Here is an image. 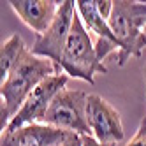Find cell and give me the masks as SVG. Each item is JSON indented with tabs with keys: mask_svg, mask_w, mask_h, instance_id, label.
I'll list each match as a JSON object with an SVG mask.
<instances>
[{
	"mask_svg": "<svg viewBox=\"0 0 146 146\" xmlns=\"http://www.w3.org/2000/svg\"><path fill=\"white\" fill-rule=\"evenodd\" d=\"M58 74L51 60L35 56L30 49L25 51L5 81L0 83V129L5 130L11 120L21 109L23 102L46 78Z\"/></svg>",
	"mask_w": 146,
	"mask_h": 146,
	"instance_id": "1",
	"label": "cell"
},
{
	"mask_svg": "<svg viewBox=\"0 0 146 146\" xmlns=\"http://www.w3.org/2000/svg\"><path fill=\"white\" fill-rule=\"evenodd\" d=\"M60 70L69 78L83 79L90 85H93V81H95L93 74H97V72L106 74L108 72V67L97 56L95 44L92 42V37L83 25L78 11L74 16V21H72L70 35L67 39L64 55L60 60Z\"/></svg>",
	"mask_w": 146,
	"mask_h": 146,
	"instance_id": "2",
	"label": "cell"
},
{
	"mask_svg": "<svg viewBox=\"0 0 146 146\" xmlns=\"http://www.w3.org/2000/svg\"><path fill=\"white\" fill-rule=\"evenodd\" d=\"M108 23L120 44L118 65L123 67L130 56H141V32L146 23V2L116 0Z\"/></svg>",
	"mask_w": 146,
	"mask_h": 146,
	"instance_id": "3",
	"label": "cell"
},
{
	"mask_svg": "<svg viewBox=\"0 0 146 146\" xmlns=\"http://www.w3.org/2000/svg\"><path fill=\"white\" fill-rule=\"evenodd\" d=\"M88 95L81 90H62L53 99L44 116V123L78 135L92 134L86 120Z\"/></svg>",
	"mask_w": 146,
	"mask_h": 146,
	"instance_id": "4",
	"label": "cell"
},
{
	"mask_svg": "<svg viewBox=\"0 0 146 146\" xmlns=\"http://www.w3.org/2000/svg\"><path fill=\"white\" fill-rule=\"evenodd\" d=\"M74 16H76V4L74 2H70V0L60 2L53 23L49 25V28L42 35H35V40H34L32 48H30V51L35 56L48 58L53 62L58 74H64L60 70V60H62V55H64L67 39L70 35Z\"/></svg>",
	"mask_w": 146,
	"mask_h": 146,
	"instance_id": "5",
	"label": "cell"
},
{
	"mask_svg": "<svg viewBox=\"0 0 146 146\" xmlns=\"http://www.w3.org/2000/svg\"><path fill=\"white\" fill-rule=\"evenodd\" d=\"M67 81H69L67 74H55V76L46 78L27 97L21 109L11 120V123L7 125L5 130L11 132V130H16L19 127H23V125H28V123H44V116L51 106V102H53V99L62 90H65Z\"/></svg>",
	"mask_w": 146,
	"mask_h": 146,
	"instance_id": "6",
	"label": "cell"
},
{
	"mask_svg": "<svg viewBox=\"0 0 146 146\" xmlns=\"http://www.w3.org/2000/svg\"><path fill=\"white\" fill-rule=\"evenodd\" d=\"M86 120L92 135L99 143L113 146L125 137L120 113L97 93H90L86 100Z\"/></svg>",
	"mask_w": 146,
	"mask_h": 146,
	"instance_id": "7",
	"label": "cell"
},
{
	"mask_svg": "<svg viewBox=\"0 0 146 146\" xmlns=\"http://www.w3.org/2000/svg\"><path fill=\"white\" fill-rule=\"evenodd\" d=\"M70 132L46 123H28L16 130H4L0 146H60Z\"/></svg>",
	"mask_w": 146,
	"mask_h": 146,
	"instance_id": "8",
	"label": "cell"
},
{
	"mask_svg": "<svg viewBox=\"0 0 146 146\" xmlns=\"http://www.w3.org/2000/svg\"><path fill=\"white\" fill-rule=\"evenodd\" d=\"M7 4L35 35H42L49 28L60 5L55 0H9Z\"/></svg>",
	"mask_w": 146,
	"mask_h": 146,
	"instance_id": "9",
	"label": "cell"
},
{
	"mask_svg": "<svg viewBox=\"0 0 146 146\" xmlns=\"http://www.w3.org/2000/svg\"><path fill=\"white\" fill-rule=\"evenodd\" d=\"M74 4H76V11L81 18V21H83V25H85V28L88 32H93L97 35V39L109 40V42L118 44L116 37H114V34L109 28V23L97 11V0H78Z\"/></svg>",
	"mask_w": 146,
	"mask_h": 146,
	"instance_id": "10",
	"label": "cell"
},
{
	"mask_svg": "<svg viewBox=\"0 0 146 146\" xmlns=\"http://www.w3.org/2000/svg\"><path fill=\"white\" fill-rule=\"evenodd\" d=\"M25 51H27V46L23 42L21 35H18V34L11 35L2 44V49H0V81L7 79L11 70L16 67V64L25 55Z\"/></svg>",
	"mask_w": 146,
	"mask_h": 146,
	"instance_id": "11",
	"label": "cell"
},
{
	"mask_svg": "<svg viewBox=\"0 0 146 146\" xmlns=\"http://www.w3.org/2000/svg\"><path fill=\"white\" fill-rule=\"evenodd\" d=\"M125 146H146V116L141 120L139 129H137V132H135V135Z\"/></svg>",
	"mask_w": 146,
	"mask_h": 146,
	"instance_id": "12",
	"label": "cell"
},
{
	"mask_svg": "<svg viewBox=\"0 0 146 146\" xmlns=\"http://www.w3.org/2000/svg\"><path fill=\"white\" fill-rule=\"evenodd\" d=\"M113 7H114L113 0H97V11L106 21H109V18L113 14Z\"/></svg>",
	"mask_w": 146,
	"mask_h": 146,
	"instance_id": "13",
	"label": "cell"
},
{
	"mask_svg": "<svg viewBox=\"0 0 146 146\" xmlns=\"http://www.w3.org/2000/svg\"><path fill=\"white\" fill-rule=\"evenodd\" d=\"M81 146H106V144L99 143L92 134H86V135H81ZM113 146H116V144H113Z\"/></svg>",
	"mask_w": 146,
	"mask_h": 146,
	"instance_id": "14",
	"label": "cell"
},
{
	"mask_svg": "<svg viewBox=\"0 0 146 146\" xmlns=\"http://www.w3.org/2000/svg\"><path fill=\"white\" fill-rule=\"evenodd\" d=\"M60 146H81V135L74 134V132H70V135L67 137L65 143H62Z\"/></svg>",
	"mask_w": 146,
	"mask_h": 146,
	"instance_id": "15",
	"label": "cell"
},
{
	"mask_svg": "<svg viewBox=\"0 0 146 146\" xmlns=\"http://www.w3.org/2000/svg\"><path fill=\"white\" fill-rule=\"evenodd\" d=\"M141 48H143V49L146 48V23H144L143 32H141Z\"/></svg>",
	"mask_w": 146,
	"mask_h": 146,
	"instance_id": "16",
	"label": "cell"
},
{
	"mask_svg": "<svg viewBox=\"0 0 146 146\" xmlns=\"http://www.w3.org/2000/svg\"><path fill=\"white\" fill-rule=\"evenodd\" d=\"M144 81H146V67H144Z\"/></svg>",
	"mask_w": 146,
	"mask_h": 146,
	"instance_id": "17",
	"label": "cell"
}]
</instances>
